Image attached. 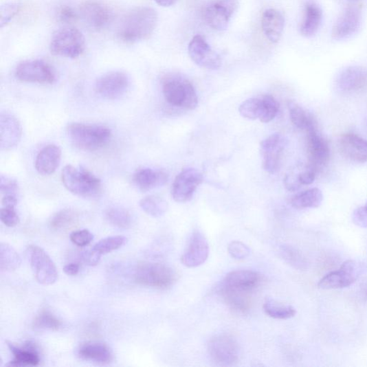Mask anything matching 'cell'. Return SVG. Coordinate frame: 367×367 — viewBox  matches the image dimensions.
Returning a JSON list of instances; mask_svg holds the SVG:
<instances>
[{"mask_svg":"<svg viewBox=\"0 0 367 367\" xmlns=\"http://www.w3.org/2000/svg\"><path fill=\"white\" fill-rule=\"evenodd\" d=\"M158 22L155 10L140 7L126 14L119 29L118 36L125 43H136L148 39L153 34Z\"/></svg>","mask_w":367,"mask_h":367,"instance_id":"cell-1","label":"cell"},{"mask_svg":"<svg viewBox=\"0 0 367 367\" xmlns=\"http://www.w3.org/2000/svg\"><path fill=\"white\" fill-rule=\"evenodd\" d=\"M162 91L166 101L173 107L194 110L198 98L192 82L177 75H168L162 80Z\"/></svg>","mask_w":367,"mask_h":367,"instance_id":"cell-2","label":"cell"},{"mask_svg":"<svg viewBox=\"0 0 367 367\" xmlns=\"http://www.w3.org/2000/svg\"><path fill=\"white\" fill-rule=\"evenodd\" d=\"M67 131L72 143L85 151H96L104 147L112 137L111 131L104 126L72 123Z\"/></svg>","mask_w":367,"mask_h":367,"instance_id":"cell-3","label":"cell"},{"mask_svg":"<svg viewBox=\"0 0 367 367\" xmlns=\"http://www.w3.org/2000/svg\"><path fill=\"white\" fill-rule=\"evenodd\" d=\"M62 181L67 190L75 195L94 198L102 192V181L86 169L67 165L62 171Z\"/></svg>","mask_w":367,"mask_h":367,"instance_id":"cell-4","label":"cell"},{"mask_svg":"<svg viewBox=\"0 0 367 367\" xmlns=\"http://www.w3.org/2000/svg\"><path fill=\"white\" fill-rule=\"evenodd\" d=\"M135 279L141 286L166 289L174 285L177 274L168 265L159 263L144 262L137 267Z\"/></svg>","mask_w":367,"mask_h":367,"instance_id":"cell-5","label":"cell"},{"mask_svg":"<svg viewBox=\"0 0 367 367\" xmlns=\"http://www.w3.org/2000/svg\"><path fill=\"white\" fill-rule=\"evenodd\" d=\"M85 48V38L82 33L75 27H65L57 31L49 45L52 54L70 58H76L81 56Z\"/></svg>","mask_w":367,"mask_h":367,"instance_id":"cell-6","label":"cell"},{"mask_svg":"<svg viewBox=\"0 0 367 367\" xmlns=\"http://www.w3.org/2000/svg\"><path fill=\"white\" fill-rule=\"evenodd\" d=\"M33 274L41 285H53L58 278L56 266L45 250L37 245H30L27 249Z\"/></svg>","mask_w":367,"mask_h":367,"instance_id":"cell-7","label":"cell"},{"mask_svg":"<svg viewBox=\"0 0 367 367\" xmlns=\"http://www.w3.org/2000/svg\"><path fill=\"white\" fill-rule=\"evenodd\" d=\"M238 7V0H212L204 8V20L211 28L225 30Z\"/></svg>","mask_w":367,"mask_h":367,"instance_id":"cell-8","label":"cell"},{"mask_svg":"<svg viewBox=\"0 0 367 367\" xmlns=\"http://www.w3.org/2000/svg\"><path fill=\"white\" fill-rule=\"evenodd\" d=\"M208 353L211 359L221 366L236 364L240 357V350L236 341L230 336H215L208 344Z\"/></svg>","mask_w":367,"mask_h":367,"instance_id":"cell-9","label":"cell"},{"mask_svg":"<svg viewBox=\"0 0 367 367\" xmlns=\"http://www.w3.org/2000/svg\"><path fill=\"white\" fill-rule=\"evenodd\" d=\"M15 76L27 82L52 85L56 80V74L51 65L41 60L22 62L16 66Z\"/></svg>","mask_w":367,"mask_h":367,"instance_id":"cell-10","label":"cell"},{"mask_svg":"<svg viewBox=\"0 0 367 367\" xmlns=\"http://www.w3.org/2000/svg\"><path fill=\"white\" fill-rule=\"evenodd\" d=\"M360 271V266L355 260H348L338 271L331 272L322 278L318 283V287L324 290L348 287L357 280Z\"/></svg>","mask_w":367,"mask_h":367,"instance_id":"cell-11","label":"cell"},{"mask_svg":"<svg viewBox=\"0 0 367 367\" xmlns=\"http://www.w3.org/2000/svg\"><path fill=\"white\" fill-rule=\"evenodd\" d=\"M188 53L192 60L201 68L218 70L222 65L220 55L213 51L205 37L197 35L190 41Z\"/></svg>","mask_w":367,"mask_h":367,"instance_id":"cell-12","label":"cell"},{"mask_svg":"<svg viewBox=\"0 0 367 367\" xmlns=\"http://www.w3.org/2000/svg\"><path fill=\"white\" fill-rule=\"evenodd\" d=\"M203 181V177L192 168L182 170L175 178L172 195L177 203H186L192 199L197 188Z\"/></svg>","mask_w":367,"mask_h":367,"instance_id":"cell-13","label":"cell"},{"mask_svg":"<svg viewBox=\"0 0 367 367\" xmlns=\"http://www.w3.org/2000/svg\"><path fill=\"white\" fill-rule=\"evenodd\" d=\"M261 281L262 276L256 271H234L225 276L220 289L252 294L260 285Z\"/></svg>","mask_w":367,"mask_h":367,"instance_id":"cell-14","label":"cell"},{"mask_svg":"<svg viewBox=\"0 0 367 367\" xmlns=\"http://www.w3.org/2000/svg\"><path fill=\"white\" fill-rule=\"evenodd\" d=\"M309 165L316 171L321 170L329 163L331 156L328 142L320 135L316 128L307 131Z\"/></svg>","mask_w":367,"mask_h":367,"instance_id":"cell-15","label":"cell"},{"mask_svg":"<svg viewBox=\"0 0 367 367\" xmlns=\"http://www.w3.org/2000/svg\"><path fill=\"white\" fill-rule=\"evenodd\" d=\"M286 141L278 133H275L260 143L263 168L269 174H275L280 169L281 155Z\"/></svg>","mask_w":367,"mask_h":367,"instance_id":"cell-16","label":"cell"},{"mask_svg":"<svg viewBox=\"0 0 367 367\" xmlns=\"http://www.w3.org/2000/svg\"><path fill=\"white\" fill-rule=\"evenodd\" d=\"M80 14L82 20L95 29L106 27L114 18L113 10L107 5L96 0H89L82 3Z\"/></svg>","mask_w":367,"mask_h":367,"instance_id":"cell-17","label":"cell"},{"mask_svg":"<svg viewBox=\"0 0 367 367\" xmlns=\"http://www.w3.org/2000/svg\"><path fill=\"white\" fill-rule=\"evenodd\" d=\"M209 253L210 247L206 238L202 232L195 231L191 236L181 260L182 264L188 268H197L206 262Z\"/></svg>","mask_w":367,"mask_h":367,"instance_id":"cell-18","label":"cell"},{"mask_svg":"<svg viewBox=\"0 0 367 367\" xmlns=\"http://www.w3.org/2000/svg\"><path fill=\"white\" fill-rule=\"evenodd\" d=\"M129 86V79L123 72L109 73L99 78L95 86L100 96L108 99H115L124 95Z\"/></svg>","mask_w":367,"mask_h":367,"instance_id":"cell-19","label":"cell"},{"mask_svg":"<svg viewBox=\"0 0 367 367\" xmlns=\"http://www.w3.org/2000/svg\"><path fill=\"white\" fill-rule=\"evenodd\" d=\"M337 89L344 93H355L367 89V69L351 66L343 70L336 81Z\"/></svg>","mask_w":367,"mask_h":367,"instance_id":"cell-20","label":"cell"},{"mask_svg":"<svg viewBox=\"0 0 367 367\" xmlns=\"http://www.w3.org/2000/svg\"><path fill=\"white\" fill-rule=\"evenodd\" d=\"M361 19L360 8L356 5L348 6L333 25L332 38L342 40L353 36L359 28Z\"/></svg>","mask_w":367,"mask_h":367,"instance_id":"cell-21","label":"cell"},{"mask_svg":"<svg viewBox=\"0 0 367 367\" xmlns=\"http://www.w3.org/2000/svg\"><path fill=\"white\" fill-rule=\"evenodd\" d=\"M339 149L346 159L363 164L367 162V141L355 133H345L339 139Z\"/></svg>","mask_w":367,"mask_h":367,"instance_id":"cell-22","label":"cell"},{"mask_svg":"<svg viewBox=\"0 0 367 367\" xmlns=\"http://www.w3.org/2000/svg\"><path fill=\"white\" fill-rule=\"evenodd\" d=\"M8 346L13 355L14 359L7 366H38L40 364L41 357L36 344L27 342L23 346H19L8 342Z\"/></svg>","mask_w":367,"mask_h":367,"instance_id":"cell-23","label":"cell"},{"mask_svg":"<svg viewBox=\"0 0 367 367\" xmlns=\"http://www.w3.org/2000/svg\"><path fill=\"white\" fill-rule=\"evenodd\" d=\"M80 359L98 365H108L113 359V355L110 347L101 342H91L83 344L78 349Z\"/></svg>","mask_w":367,"mask_h":367,"instance_id":"cell-24","label":"cell"},{"mask_svg":"<svg viewBox=\"0 0 367 367\" xmlns=\"http://www.w3.org/2000/svg\"><path fill=\"white\" fill-rule=\"evenodd\" d=\"M261 25L266 38L272 43H277L285 30V18L276 9L265 10L262 15Z\"/></svg>","mask_w":367,"mask_h":367,"instance_id":"cell-25","label":"cell"},{"mask_svg":"<svg viewBox=\"0 0 367 367\" xmlns=\"http://www.w3.org/2000/svg\"><path fill=\"white\" fill-rule=\"evenodd\" d=\"M1 131V147L8 150L19 144L22 137V127L14 116L9 113H2L0 118Z\"/></svg>","mask_w":367,"mask_h":367,"instance_id":"cell-26","label":"cell"},{"mask_svg":"<svg viewBox=\"0 0 367 367\" xmlns=\"http://www.w3.org/2000/svg\"><path fill=\"white\" fill-rule=\"evenodd\" d=\"M62 153L56 145H48L38 153L36 159V169L42 175H53L58 169Z\"/></svg>","mask_w":367,"mask_h":367,"instance_id":"cell-27","label":"cell"},{"mask_svg":"<svg viewBox=\"0 0 367 367\" xmlns=\"http://www.w3.org/2000/svg\"><path fill=\"white\" fill-rule=\"evenodd\" d=\"M168 178V175L164 171L144 168L138 170L133 180L140 190L147 192L164 186Z\"/></svg>","mask_w":367,"mask_h":367,"instance_id":"cell-28","label":"cell"},{"mask_svg":"<svg viewBox=\"0 0 367 367\" xmlns=\"http://www.w3.org/2000/svg\"><path fill=\"white\" fill-rule=\"evenodd\" d=\"M322 10L318 5L308 3L305 5L304 19L300 26V32L304 37H311L320 27L322 21Z\"/></svg>","mask_w":367,"mask_h":367,"instance_id":"cell-29","label":"cell"},{"mask_svg":"<svg viewBox=\"0 0 367 367\" xmlns=\"http://www.w3.org/2000/svg\"><path fill=\"white\" fill-rule=\"evenodd\" d=\"M324 199L322 192L318 188H312L299 193L291 199V205L298 210L319 208Z\"/></svg>","mask_w":367,"mask_h":367,"instance_id":"cell-30","label":"cell"},{"mask_svg":"<svg viewBox=\"0 0 367 367\" xmlns=\"http://www.w3.org/2000/svg\"><path fill=\"white\" fill-rule=\"evenodd\" d=\"M220 293L232 310L244 313L248 311L252 306V294L222 289H220Z\"/></svg>","mask_w":367,"mask_h":367,"instance_id":"cell-31","label":"cell"},{"mask_svg":"<svg viewBox=\"0 0 367 367\" xmlns=\"http://www.w3.org/2000/svg\"><path fill=\"white\" fill-rule=\"evenodd\" d=\"M290 118L298 129L306 131L317 127L316 122L311 113L306 111L302 107L294 102H289Z\"/></svg>","mask_w":367,"mask_h":367,"instance_id":"cell-32","label":"cell"},{"mask_svg":"<svg viewBox=\"0 0 367 367\" xmlns=\"http://www.w3.org/2000/svg\"><path fill=\"white\" fill-rule=\"evenodd\" d=\"M263 308L267 315L275 320H289L296 314V311L293 307L280 304L270 298L265 299Z\"/></svg>","mask_w":367,"mask_h":367,"instance_id":"cell-33","label":"cell"},{"mask_svg":"<svg viewBox=\"0 0 367 367\" xmlns=\"http://www.w3.org/2000/svg\"><path fill=\"white\" fill-rule=\"evenodd\" d=\"M21 258L16 250L8 243L0 245V269L12 272L18 270L21 265Z\"/></svg>","mask_w":367,"mask_h":367,"instance_id":"cell-34","label":"cell"},{"mask_svg":"<svg viewBox=\"0 0 367 367\" xmlns=\"http://www.w3.org/2000/svg\"><path fill=\"white\" fill-rule=\"evenodd\" d=\"M78 214L71 209H64L56 213L49 222L51 227L57 231L70 230L78 225Z\"/></svg>","mask_w":367,"mask_h":367,"instance_id":"cell-35","label":"cell"},{"mask_svg":"<svg viewBox=\"0 0 367 367\" xmlns=\"http://www.w3.org/2000/svg\"><path fill=\"white\" fill-rule=\"evenodd\" d=\"M279 252L281 258L293 268L304 271L308 269V262L304 255L299 250L291 245H282Z\"/></svg>","mask_w":367,"mask_h":367,"instance_id":"cell-36","label":"cell"},{"mask_svg":"<svg viewBox=\"0 0 367 367\" xmlns=\"http://www.w3.org/2000/svg\"><path fill=\"white\" fill-rule=\"evenodd\" d=\"M140 205L146 214L154 218H159L168 209V203L157 196H148L141 200Z\"/></svg>","mask_w":367,"mask_h":367,"instance_id":"cell-37","label":"cell"},{"mask_svg":"<svg viewBox=\"0 0 367 367\" xmlns=\"http://www.w3.org/2000/svg\"><path fill=\"white\" fill-rule=\"evenodd\" d=\"M61 326L60 321L51 311H41L33 322V327L38 330L58 331Z\"/></svg>","mask_w":367,"mask_h":367,"instance_id":"cell-38","label":"cell"},{"mask_svg":"<svg viewBox=\"0 0 367 367\" xmlns=\"http://www.w3.org/2000/svg\"><path fill=\"white\" fill-rule=\"evenodd\" d=\"M107 220L112 225L119 228L126 229L131 225V216L125 209L111 208L106 212Z\"/></svg>","mask_w":367,"mask_h":367,"instance_id":"cell-39","label":"cell"},{"mask_svg":"<svg viewBox=\"0 0 367 367\" xmlns=\"http://www.w3.org/2000/svg\"><path fill=\"white\" fill-rule=\"evenodd\" d=\"M260 97L262 111L259 120L263 123H269L276 118L279 110V104L271 95H263Z\"/></svg>","mask_w":367,"mask_h":367,"instance_id":"cell-40","label":"cell"},{"mask_svg":"<svg viewBox=\"0 0 367 367\" xmlns=\"http://www.w3.org/2000/svg\"><path fill=\"white\" fill-rule=\"evenodd\" d=\"M261 111L262 99L260 96L246 100L239 107V112L243 118L249 120H259Z\"/></svg>","mask_w":367,"mask_h":367,"instance_id":"cell-41","label":"cell"},{"mask_svg":"<svg viewBox=\"0 0 367 367\" xmlns=\"http://www.w3.org/2000/svg\"><path fill=\"white\" fill-rule=\"evenodd\" d=\"M126 242L127 239L124 236H112L100 241L93 248L102 256L121 248Z\"/></svg>","mask_w":367,"mask_h":367,"instance_id":"cell-42","label":"cell"},{"mask_svg":"<svg viewBox=\"0 0 367 367\" xmlns=\"http://www.w3.org/2000/svg\"><path fill=\"white\" fill-rule=\"evenodd\" d=\"M22 5L19 3H9L0 9V27L6 26L21 10Z\"/></svg>","mask_w":367,"mask_h":367,"instance_id":"cell-43","label":"cell"},{"mask_svg":"<svg viewBox=\"0 0 367 367\" xmlns=\"http://www.w3.org/2000/svg\"><path fill=\"white\" fill-rule=\"evenodd\" d=\"M317 171L311 168L310 165L307 166V168L298 173L293 172L290 173L289 175L292 179L296 183V185L301 188L302 186H310L313 183L315 179Z\"/></svg>","mask_w":367,"mask_h":367,"instance_id":"cell-44","label":"cell"},{"mask_svg":"<svg viewBox=\"0 0 367 367\" xmlns=\"http://www.w3.org/2000/svg\"><path fill=\"white\" fill-rule=\"evenodd\" d=\"M230 256L236 260H244L250 254V249L247 245L241 241H232L227 247Z\"/></svg>","mask_w":367,"mask_h":367,"instance_id":"cell-45","label":"cell"},{"mask_svg":"<svg viewBox=\"0 0 367 367\" xmlns=\"http://www.w3.org/2000/svg\"><path fill=\"white\" fill-rule=\"evenodd\" d=\"M70 239L78 247H86L92 242L93 236L88 230H76L71 233Z\"/></svg>","mask_w":367,"mask_h":367,"instance_id":"cell-46","label":"cell"},{"mask_svg":"<svg viewBox=\"0 0 367 367\" xmlns=\"http://www.w3.org/2000/svg\"><path fill=\"white\" fill-rule=\"evenodd\" d=\"M0 219L4 225L9 227H13L18 225L20 223V219L15 208L3 207L0 212Z\"/></svg>","mask_w":367,"mask_h":367,"instance_id":"cell-47","label":"cell"},{"mask_svg":"<svg viewBox=\"0 0 367 367\" xmlns=\"http://www.w3.org/2000/svg\"><path fill=\"white\" fill-rule=\"evenodd\" d=\"M57 19L62 23L71 24L77 22L78 14L72 8L63 5L58 9Z\"/></svg>","mask_w":367,"mask_h":367,"instance_id":"cell-48","label":"cell"},{"mask_svg":"<svg viewBox=\"0 0 367 367\" xmlns=\"http://www.w3.org/2000/svg\"><path fill=\"white\" fill-rule=\"evenodd\" d=\"M0 190L3 196L15 195L19 193V188L18 183L11 178L1 176L0 179Z\"/></svg>","mask_w":367,"mask_h":367,"instance_id":"cell-49","label":"cell"},{"mask_svg":"<svg viewBox=\"0 0 367 367\" xmlns=\"http://www.w3.org/2000/svg\"><path fill=\"white\" fill-rule=\"evenodd\" d=\"M353 221L356 225L362 228H367V202L364 206L354 211Z\"/></svg>","mask_w":367,"mask_h":367,"instance_id":"cell-50","label":"cell"},{"mask_svg":"<svg viewBox=\"0 0 367 367\" xmlns=\"http://www.w3.org/2000/svg\"><path fill=\"white\" fill-rule=\"evenodd\" d=\"M102 255L98 254L92 248L91 249L85 250L80 254V258L83 262L87 265L93 266L96 265L100 260H101Z\"/></svg>","mask_w":367,"mask_h":367,"instance_id":"cell-51","label":"cell"},{"mask_svg":"<svg viewBox=\"0 0 367 367\" xmlns=\"http://www.w3.org/2000/svg\"><path fill=\"white\" fill-rule=\"evenodd\" d=\"M63 271L66 275L75 276L80 271V265L77 263H70L64 266Z\"/></svg>","mask_w":367,"mask_h":367,"instance_id":"cell-52","label":"cell"},{"mask_svg":"<svg viewBox=\"0 0 367 367\" xmlns=\"http://www.w3.org/2000/svg\"><path fill=\"white\" fill-rule=\"evenodd\" d=\"M18 204V199L15 195H5L2 199V205L5 208H15Z\"/></svg>","mask_w":367,"mask_h":367,"instance_id":"cell-53","label":"cell"},{"mask_svg":"<svg viewBox=\"0 0 367 367\" xmlns=\"http://www.w3.org/2000/svg\"><path fill=\"white\" fill-rule=\"evenodd\" d=\"M157 5L162 7H171L176 4L177 0H155Z\"/></svg>","mask_w":367,"mask_h":367,"instance_id":"cell-54","label":"cell"},{"mask_svg":"<svg viewBox=\"0 0 367 367\" xmlns=\"http://www.w3.org/2000/svg\"><path fill=\"white\" fill-rule=\"evenodd\" d=\"M363 293L366 298H367V285L363 289Z\"/></svg>","mask_w":367,"mask_h":367,"instance_id":"cell-55","label":"cell"},{"mask_svg":"<svg viewBox=\"0 0 367 367\" xmlns=\"http://www.w3.org/2000/svg\"><path fill=\"white\" fill-rule=\"evenodd\" d=\"M352 1H358V0H352Z\"/></svg>","mask_w":367,"mask_h":367,"instance_id":"cell-56","label":"cell"}]
</instances>
